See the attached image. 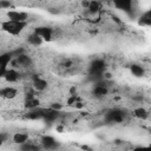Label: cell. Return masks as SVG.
Returning a JSON list of instances; mask_svg holds the SVG:
<instances>
[{
  "label": "cell",
  "mask_w": 151,
  "mask_h": 151,
  "mask_svg": "<svg viewBox=\"0 0 151 151\" xmlns=\"http://www.w3.org/2000/svg\"><path fill=\"white\" fill-rule=\"evenodd\" d=\"M9 138H11L9 133H6V132H0V146H1L4 143H6V142H7Z\"/></svg>",
  "instance_id": "cell-17"
},
{
  "label": "cell",
  "mask_w": 151,
  "mask_h": 151,
  "mask_svg": "<svg viewBox=\"0 0 151 151\" xmlns=\"http://www.w3.org/2000/svg\"><path fill=\"white\" fill-rule=\"evenodd\" d=\"M34 32L42 39V41H52L55 35L54 28L50 26H38L34 28Z\"/></svg>",
  "instance_id": "cell-7"
},
{
  "label": "cell",
  "mask_w": 151,
  "mask_h": 151,
  "mask_svg": "<svg viewBox=\"0 0 151 151\" xmlns=\"http://www.w3.org/2000/svg\"><path fill=\"white\" fill-rule=\"evenodd\" d=\"M86 9L88 14H100L103 12V2L100 0H88Z\"/></svg>",
  "instance_id": "cell-11"
},
{
  "label": "cell",
  "mask_w": 151,
  "mask_h": 151,
  "mask_svg": "<svg viewBox=\"0 0 151 151\" xmlns=\"http://www.w3.org/2000/svg\"><path fill=\"white\" fill-rule=\"evenodd\" d=\"M27 42L31 45V46H34V47H38V46H40L44 41H42V39L33 31L31 34H28V37H27Z\"/></svg>",
  "instance_id": "cell-15"
},
{
  "label": "cell",
  "mask_w": 151,
  "mask_h": 151,
  "mask_svg": "<svg viewBox=\"0 0 151 151\" xmlns=\"http://www.w3.org/2000/svg\"><path fill=\"white\" fill-rule=\"evenodd\" d=\"M13 59V53L12 52H2L0 53V78L4 77L5 72L9 67Z\"/></svg>",
  "instance_id": "cell-9"
},
{
  "label": "cell",
  "mask_w": 151,
  "mask_h": 151,
  "mask_svg": "<svg viewBox=\"0 0 151 151\" xmlns=\"http://www.w3.org/2000/svg\"><path fill=\"white\" fill-rule=\"evenodd\" d=\"M2 79L7 83V84H18L21 79V71L14 66L8 67L7 71L5 72Z\"/></svg>",
  "instance_id": "cell-6"
},
{
  "label": "cell",
  "mask_w": 151,
  "mask_h": 151,
  "mask_svg": "<svg viewBox=\"0 0 151 151\" xmlns=\"http://www.w3.org/2000/svg\"><path fill=\"white\" fill-rule=\"evenodd\" d=\"M29 14L25 11H19L14 8H8L6 11V19L15 20V21H28Z\"/></svg>",
  "instance_id": "cell-8"
},
{
  "label": "cell",
  "mask_w": 151,
  "mask_h": 151,
  "mask_svg": "<svg viewBox=\"0 0 151 151\" xmlns=\"http://www.w3.org/2000/svg\"><path fill=\"white\" fill-rule=\"evenodd\" d=\"M11 139L13 143L18 144L19 146L22 145L24 143H26L28 139H29V134L27 132H21V131H18V132H14L12 136H11Z\"/></svg>",
  "instance_id": "cell-12"
},
{
  "label": "cell",
  "mask_w": 151,
  "mask_h": 151,
  "mask_svg": "<svg viewBox=\"0 0 151 151\" xmlns=\"http://www.w3.org/2000/svg\"><path fill=\"white\" fill-rule=\"evenodd\" d=\"M130 72H131V74L133 77L140 78V77H143L145 74V68L140 64H131L130 65Z\"/></svg>",
  "instance_id": "cell-14"
},
{
  "label": "cell",
  "mask_w": 151,
  "mask_h": 151,
  "mask_svg": "<svg viewBox=\"0 0 151 151\" xmlns=\"http://www.w3.org/2000/svg\"><path fill=\"white\" fill-rule=\"evenodd\" d=\"M125 119H126V113L122 109H112L105 116V120L107 123H113V124L124 123Z\"/></svg>",
  "instance_id": "cell-3"
},
{
  "label": "cell",
  "mask_w": 151,
  "mask_h": 151,
  "mask_svg": "<svg viewBox=\"0 0 151 151\" xmlns=\"http://www.w3.org/2000/svg\"><path fill=\"white\" fill-rule=\"evenodd\" d=\"M27 26H28V21H15L9 19H5L0 21V29L11 37L20 35L26 29Z\"/></svg>",
  "instance_id": "cell-1"
},
{
  "label": "cell",
  "mask_w": 151,
  "mask_h": 151,
  "mask_svg": "<svg viewBox=\"0 0 151 151\" xmlns=\"http://www.w3.org/2000/svg\"><path fill=\"white\" fill-rule=\"evenodd\" d=\"M19 96V88L15 84H7L0 87V98L5 100H13Z\"/></svg>",
  "instance_id": "cell-4"
},
{
  "label": "cell",
  "mask_w": 151,
  "mask_h": 151,
  "mask_svg": "<svg viewBox=\"0 0 151 151\" xmlns=\"http://www.w3.org/2000/svg\"><path fill=\"white\" fill-rule=\"evenodd\" d=\"M58 145H59V143L53 136L45 134L40 138V147H44L47 150H53V149H57Z\"/></svg>",
  "instance_id": "cell-10"
},
{
  "label": "cell",
  "mask_w": 151,
  "mask_h": 151,
  "mask_svg": "<svg viewBox=\"0 0 151 151\" xmlns=\"http://www.w3.org/2000/svg\"><path fill=\"white\" fill-rule=\"evenodd\" d=\"M132 114H133V117H136L137 119H140V120H145V119H147L149 118V111L145 109V107H143V106H138V107H134L133 110H132Z\"/></svg>",
  "instance_id": "cell-13"
},
{
  "label": "cell",
  "mask_w": 151,
  "mask_h": 151,
  "mask_svg": "<svg viewBox=\"0 0 151 151\" xmlns=\"http://www.w3.org/2000/svg\"><path fill=\"white\" fill-rule=\"evenodd\" d=\"M31 86H32V88H33L37 93H38V92L42 93V92H45V91L47 90V87H48V81H47L46 78H44V77H41V76H39V74H33V76L31 77Z\"/></svg>",
  "instance_id": "cell-5"
},
{
  "label": "cell",
  "mask_w": 151,
  "mask_h": 151,
  "mask_svg": "<svg viewBox=\"0 0 151 151\" xmlns=\"http://www.w3.org/2000/svg\"><path fill=\"white\" fill-rule=\"evenodd\" d=\"M151 24V17H150V11L147 9L146 12H143L138 17V25L139 26H150Z\"/></svg>",
  "instance_id": "cell-16"
},
{
  "label": "cell",
  "mask_w": 151,
  "mask_h": 151,
  "mask_svg": "<svg viewBox=\"0 0 151 151\" xmlns=\"http://www.w3.org/2000/svg\"><path fill=\"white\" fill-rule=\"evenodd\" d=\"M134 1L136 0H111V4L114 8L132 15L134 12Z\"/></svg>",
  "instance_id": "cell-2"
}]
</instances>
